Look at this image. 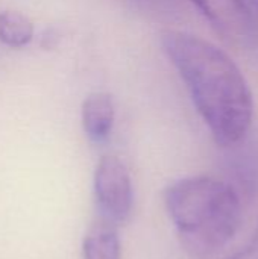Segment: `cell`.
<instances>
[{"label":"cell","instance_id":"6da1fadb","mask_svg":"<svg viewBox=\"0 0 258 259\" xmlns=\"http://www.w3.org/2000/svg\"><path fill=\"white\" fill-rule=\"evenodd\" d=\"M161 44L214 141L222 147L240 144L252 124L254 100L237 64L217 46L187 32L166 30Z\"/></svg>","mask_w":258,"mask_h":259},{"label":"cell","instance_id":"7a4b0ae2","mask_svg":"<svg viewBox=\"0 0 258 259\" xmlns=\"http://www.w3.org/2000/svg\"><path fill=\"white\" fill-rule=\"evenodd\" d=\"M164 205L182 249L196 259L211 258L227 247L243 215L240 191L213 176L176 181L164 191Z\"/></svg>","mask_w":258,"mask_h":259},{"label":"cell","instance_id":"3957f363","mask_svg":"<svg viewBox=\"0 0 258 259\" xmlns=\"http://www.w3.org/2000/svg\"><path fill=\"white\" fill-rule=\"evenodd\" d=\"M94 196L99 209L109 223H125L134 206L131 175L117 156L106 155L94 171Z\"/></svg>","mask_w":258,"mask_h":259},{"label":"cell","instance_id":"277c9868","mask_svg":"<svg viewBox=\"0 0 258 259\" xmlns=\"http://www.w3.org/2000/svg\"><path fill=\"white\" fill-rule=\"evenodd\" d=\"M224 36L239 39L251 29V6L248 0H190Z\"/></svg>","mask_w":258,"mask_h":259},{"label":"cell","instance_id":"5b68a950","mask_svg":"<svg viewBox=\"0 0 258 259\" xmlns=\"http://www.w3.org/2000/svg\"><path fill=\"white\" fill-rule=\"evenodd\" d=\"M114 103L108 93H91L82 103V127L93 143H103L109 138L114 126Z\"/></svg>","mask_w":258,"mask_h":259},{"label":"cell","instance_id":"8992f818","mask_svg":"<svg viewBox=\"0 0 258 259\" xmlns=\"http://www.w3.org/2000/svg\"><path fill=\"white\" fill-rule=\"evenodd\" d=\"M84 259H122V243L113 223L96 225L82 243Z\"/></svg>","mask_w":258,"mask_h":259},{"label":"cell","instance_id":"52a82bcc","mask_svg":"<svg viewBox=\"0 0 258 259\" xmlns=\"http://www.w3.org/2000/svg\"><path fill=\"white\" fill-rule=\"evenodd\" d=\"M33 38L32 21L17 11L0 12V41L12 49L27 46Z\"/></svg>","mask_w":258,"mask_h":259},{"label":"cell","instance_id":"ba28073f","mask_svg":"<svg viewBox=\"0 0 258 259\" xmlns=\"http://www.w3.org/2000/svg\"><path fill=\"white\" fill-rule=\"evenodd\" d=\"M225 259H258V223L251 238L237 252Z\"/></svg>","mask_w":258,"mask_h":259},{"label":"cell","instance_id":"9c48e42d","mask_svg":"<svg viewBox=\"0 0 258 259\" xmlns=\"http://www.w3.org/2000/svg\"><path fill=\"white\" fill-rule=\"evenodd\" d=\"M248 3H249L251 9H254V11H255V14L258 15V0H248Z\"/></svg>","mask_w":258,"mask_h":259}]
</instances>
